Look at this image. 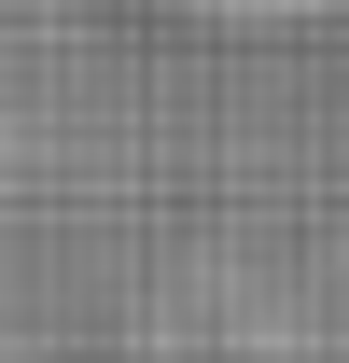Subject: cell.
<instances>
[{
  "instance_id": "6da1fadb",
  "label": "cell",
  "mask_w": 349,
  "mask_h": 363,
  "mask_svg": "<svg viewBox=\"0 0 349 363\" xmlns=\"http://www.w3.org/2000/svg\"><path fill=\"white\" fill-rule=\"evenodd\" d=\"M140 28L168 43H210V56H279V43H336L349 0H126Z\"/></svg>"
}]
</instances>
